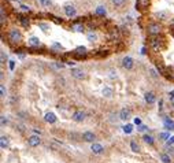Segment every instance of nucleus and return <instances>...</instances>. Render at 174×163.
Segmentation results:
<instances>
[{"label": "nucleus", "instance_id": "nucleus-1", "mask_svg": "<svg viewBox=\"0 0 174 163\" xmlns=\"http://www.w3.org/2000/svg\"><path fill=\"white\" fill-rule=\"evenodd\" d=\"M7 39H8L10 45H12V47H18V45H21V44H22V40H24L21 30L19 29H16V28H12V29L8 30Z\"/></svg>", "mask_w": 174, "mask_h": 163}, {"label": "nucleus", "instance_id": "nucleus-2", "mask_svg": "<svg viewBox=\"0 0 174 163\" xmlns=\"http://www.w3.org/2000/svg\"><path fill=\"white\" fill-rule=\"evenodd\" d=\"M150 47L152 48V51L159 54L165 48V39L160 36H155L150 39Z\"/></svg>", "mask_w": 174, "mask_h": 163}, {"label": "nucleus", "instance_id": "nucleus-3", "mask_svg": "<svg viewBox=\"0 0 174 163\" xmlns=\"http://www.w3.org/2000/svg\"><path fill=\"white\" fill-rule=\"evenodd\" d=\"M163 30V26L159 22H151L147 26V33L150 37H155V36H160V33Z\"/></svg>", "mask_w": 174, "mask_h": 163}, {"label": "nucleus", "instance_id": "nucleus-4", "mask_svg": "<svg viewBox=\"0 0 174 163\" xmlns=\"http://www.w3.org/2000/svg\"><path fill=\"white\" fill-rule=\"evenodd\" d=\"M151 4V0H136V8H137V11L140 12H144L148 10Z\"/></svg>", "mask_w": 174, "mask_h": 163}, {"label": "nucleus", "instance_id": "nucleus-5", "mask_svg": "<svg viewBox=\"0 0 174 163\" xmlns=\"http://www.w3.org/2000/svg\"><path fill=\"white\" fill-rule=\"evenodd\" d=\"M73 56H74L75 59H85L88 56V51L85 47H78L75 48V51L73 52Z\"/></svg>", "mask_w": 174, "mask_h": 163}, {"label": "nucleus", "instance_id": "nucleus-6", "mask_svg": "<svg viewBox=\"0 0 174 163\" xmlns=\"http://www.w3.org/2000/svg\"><path fill=\"white\" fill-rule=\"evenodd\" d=\"M70 29L73 32L82 33V32H85V25L82 24V21H74V22L70 24Z\"/></svg>", "mask_w": 174, "mask_h": 163}, {"label": "nucleus", "instance_id": "nucleus-7", "mask_svg": "<svg viewBox=\"0 0 174 163\" xmlns=\"http://www.w3.org/2000/svg\"><path fill=\"white\" fill-rule=\"evenodd\" d=\"M63 11H64V14H66L67 18H73V16L77 15V8H75L73 4H66L64 8H63Z\"/></svg>", "mask_w": 174, "mask_h": 163}, {"label": "nucleus", "instance_id": "nucleus-8", "mask_svg": "<svg viewBox=\"0 0 174 163\" xmlns=\"http://www.w3.org/2000/svg\"><path fill=\"white\" fill-rule=\"evenodd\" d=\"M121 63H122V67H123V69H126V70H130V69L135 66V60L132 59L130 56H125Z\"/></svg>", "mask_w": 174, "mask_h": 163}, {"label": "nucleus", "instance_id": "nucleus-9", "mask_svg": "<svg viewBox=\"0 0 174 163\" xmlns=\"http://www.w3.org/2000/svg\"><path fill=\"white\" fill-rule=\"evenodd\" d=\"M71 76L74 77V78H77V80H82V78H85V71L84 70H81V69H73L71 70Z\"/></svg>", "mask_w": 174, "mask_h": 163}, {"label": "nucleus", "instance_id": "nucleus-10", "mask_svg": "<svg viewBox=\"0 0 174 163\" xmlns=\"http://www.w3.org/2000/svg\"><path fill=\"white\" fill-rule=\"evenodd\" d=\"M71 118H73V121H75V122H82V121L85 119V112L78 110V111H75L74 114H73Z\"/></svg>", "mask_w": 174, "mask_h": 163}, {"label": "nucleus", "instance_id": "nucleus-11", "mask_svg": "<svg viewBox=\"0 0 174 163\" xmlns=\"http://www.w3.org/2000/svg\"><path fill=\"white\" fill-rule=\"evenodd\" d=\"M96 139V136L93 132H84L82 133V140L88 141V143H93V140Z\"/></svg>", "mask_w": 174, "mask_h": 163}, {"label": "nucleus", "instance_id": "nucleus-12", "mask_svg": "<svg viewBox=\"0 0 174 163\" xmlns=\"http://www.w3.org/2000/svg\"><path fill=\"white\" fill-rule=\"evenodd\" d=\"M40 143H41V140H40L39 136H30L28 139V144L30 147H37Z\"/></svg>", "mask_w": 174, "mask_h": 163}, {"label": "nucleus", "instance_id": "nucleus-13", "mask_svg": "<svg viewBox=\"0 0 174 163\" xmlns=\"http://www.w3.org/2000/svg\"><path fill=\"white\" fill-rule=\"evenodd\" d=\"M91 151L93 152V154H102V152L104 151V148H103V145L102 144H97V143H93L92 144V147H91Z\"/></svg>", "mask_w": 174, "mask_h": 163}, {"label": "nucleus", "instance_id": "nucleus-14", "mask_svg": "<svg viewBox=\"0 0 174 163\" xmlns=\"http://www.w3.org/2000/svg\"><path fill=\"white\" fill-rule=\"evenodd\" d=\"M144 99H145V102L148 104H154L155 102H156V97H155L154 92H147L145 96H144Z\"/></svg>", "mask_w": 174, "mask_h": 163}, {"label": "nucleus", "instance_id": "nucleus-15", "mask_svg": "<svg viewBox=\"0 0 174 163\" xmlns=\"http://www.w3.org/2000/svg\"><path fill=\"white\" fill-rule=\"evenodd\" d=\"M28 44L30 45V47H33V48L41 47V43H40V40L37 39V37H32V39H29V40H28Z\"/></svg>", "mask_w": 174, "mask_h": 163}, {"label": "nucleus", "instance_id": "nucleus-16", "mask_svg": "<svg viewBox=\"0 0 174 163\" xmlns=\"http://www.w3.org/2000/svg\"><path fill=\"white\" fill-rule=\"evenodd\" d=\"M44 119H45V122H48V123H55L56 122V115L54 114V112H47L45 117H44Z\"/></svg>", "mask_w": 174, "mask_h": 163}, {"label": "nucleus", "instance_id": "nucleus-17", "mask_svg": "<svg viewBox=\"0 0 174 163\" xmlns=\"http://www.w3.org/2000/svg\"><path fill=\"white\" fill-rule=\"evenodd\" d=\"M129 117H130V110H129V108H122L121 112H119V118L125 121V119H127Z\"/></svg>", "mask_w": 174, "mask_h": 163}, {"label": "nucleus", "instance_id": "nucleus-18", "mask_svg": "<svg viewBox=\"0 0 174 163\" xmlns=\"http://www.w3.org/2000/svg\"><path fill=\"white\" fill-rule=\"evenodd\" d=\"M155 18H156V19H160V21H165V19L169 18V12L167 11H159V12L155 14Z\"/></svg>", "mask_w": 174, "mask_h": 163}, {"label": "nucleus", "instance_id": "nucleus-19", "mask_svg": "<svg viewBox=\"0 0 174 163\" xmlns=\"http://www.w3.org/2000/svg\"><path fill=\"white\" fill-rule=\"evenodd\" d=\"M21 19H19V22H21V25L24 26V28H29V25H30V19H29L28 16H19Z\"/></svg>", "mask_w": 174, "mask_h": 163}, {"label": "nucleus", "instance_id": "nucleus-20", "mask_svg": "<svg viewBox=\"0 0 174 163\" xmlns=\"http://www.w3.org/2000/svg\"><path fill=\"white\" fill-rule=\"evenodd\" d=\"M0 22H1V28H4V25L7 24V16H4V7L0 10Z\"/></svg>", "mask_w": 174, "mask_h": 163}, {"label": "nucleus", "instance_id": "nucleus-21", "mask_svg": "<svg viewBox=\"0 0 174 163\" xmlns=\"http://www.w3.org/2000/svg\"><path fill=\"white\" fill-rule=\"evenodd\" d=\"M96 15H99V16H104L107 14V11H106V7H103V6H99V7L96 8Z\"/></svg>", "mask_w": 174, "mask_h": 163}, {"label": "nucleus", "instance_id": "nucleus-22", "mask_svg": "<svg viewBox=\"0 0 174 163\" xmlns=\"http://www.w3.org/2000/svg\"><path fill=\"white\" fill-rule=\"evenodd\" d=\"M165 127L169 129V130H174V121L166 118V119H165Z\"/></svg>", "mask_w": 174, "mask_h": 163}, {"label": "nucleus", "instance_id": "nucleus-23", "mask_svg": "<svg viewBox=\"0 0 174 163\" xmlns=\"http://www.w3.org/2000/svg\"><path fill=\"white\" fill-rule=\"evenodd\" d=\"M111 3H112V6H114V7L119 8V7H123V6H125L126 0H111Z\"/></svg>", "mask_w": 174, "mask_h": 163}, {"label": "nucleus", "instance_id": "nucleus-24", "mask_svg": "<svg viewBox=\"0 0 174 163\" xmlns=\"http://www.w3.org/2000/svg\"><path fill=\"white\" fill-rule=\"evenodd\" d=\"M142 140H144V143H147V144H150V145H154V137L152 136H148V134H144L142 136Z\"/></svg>", "mask_w": 174, "mask_h": 163}, {"label": "nucleus", "instance_id": "nucleus-25", "mask_svg": "<svg viewBox=\"0 0 174 163\" xmlns=\"http://www.w3.org/2000/svg\"><path fill=\"white\" fill-rule=\"evenodd\" d=\"M130 148H132V151H133V152H139L140 151L139 144L136 143L135 140H132V141H130Z\"/></svg>", "mask_w": 174, "mask_h": 163}, {"label": "nucleus", "instance_id": "nucleus-26", "mask_svg": "<svg viewBox=\"0 0 174 163\" xmlns=\"http://www.w3.org/2000/svg\"><path fill=\"white\" fill-rule=\"evenodd\" d=\"M87 37H88V40L91 41V43H93V41L97 40V34H96V33H93V32H89Z\"/></svg>", "mask_w": 174, "mask_h": 163}, {"label": "nucleus", "instance_id": "nucleus-27", "mask_svg": "<svg viewBox=\"0 0 174 163\" xmlns=\"http://www.w3.org/2000/svg\"><path fill=\"white\" fill-rule=\"evenodd\" d=\"M160 160H162L163 163H171L170 156L166 155V154H162V155H160Z\"/></svg>", "mask_w": 174, "mask_h": 163}, {"label": "nucleus", "instance_id": "nucleus-28", "mask_svg": "<svg viewBox=\"0 0 174 163\" xmlns=\"http://www.w3.org/2000/svg\"><path fill=\"white\" fill-rule=\"evenodd\" d=\"M7 147H8V139L3 136V137H1V148L4 149V148H7Z\"/></svg>", "mask_w": 174, "mask_h": 163}, {"label": "nucleus", "instance_id": "nucleus-29", "mask_svg": "<svg viewBox=\"0 0 174 163\" xmlns=\"http://www.w3.org/2000/svg\"><path fill=\"white\" fill-rule=\"evenodd\" d=\"M39 1H40L41 6H44V7H49L51 3H52V0H39Z\"/></svg>", "mask_w": 174, "mask_h": 163}, {"label": "nucleus", "instance_id": "nucleus-30", "mask_svg": "<svg viewBox=\"0 0 174 163\" xmlns=\"http://www.w3.org/2000/svg\"><path fill=\"white\" fill-rule=\"evenodd\" d=\"M52 49H56V51H63V47L60 45V44H58V43H54L52 44Z\"/></svg>", "mask_w": 174, "mask_h": 163}, {"label": "nucleus", "instance_id": "nucleus-31", "mask_svg": "<svg viewBox=\"0 0 174 163\" xmlns=\"http://www.w3.org/2000/svg\"><path fill=\"white\" fill-rule=\"evenodd\" d=\"M132 130H133V126H132V125H126V126H123V132H125L126 134L132 133Z\"/></svg>", "mask_w": 174, "mask_h": 163}, {"label": "nucleus", "instance_id": "nucleus-32", "mask_svg": "<svg viewBox=\"0 0 174 163\" xmlns=\"http://www.w3.org/2000/svg\"><path fill=\"white\" fill-rule=\"evenodd\" d=\"M103 95H104V96H107V97H110V96L112 95V91H111L110 88H106V89L103 91Z\"/></svg>", "mask_w": 174, "mask_h": 163}, {"label": "nucleus", "instance_id": "nucleus-33", "mask_svg": "<svg viewBox=\"0 0 174 163\" xmlns=\"http://www.w3.org/2000/svg\"><path fill=\"white\" fill-rule=\"evenodd\" d=\"M39 26H40V28H41V29H43L44 32H47L48 29H49V26H48L47 24H39Z\"/></svg>", "mask_w": 174, "mask_h": 163}, {"label": "nucleus", "instance_id": "nucleus-34", "mask_svg": "<svg viewBox=\"0 0 174 163\" xmlns=\"http://www.w3.org/2000/svg\"><path fill=\"white\" fill-rule=\"evenodd\" d=\"M0 89H1V97H4V96H6V89H4V85H1Z\"/></svg>", "mask_w": 174, "mask_h": 163}, {"label": "nucleus", "instance_id": "nucleus-35", "mask_svg": "<svg viewBox=\"0 0 174 163\" xmlns=\"http://www.w3.org/2000/svg\"><path fill=\"white\" fill-rule=\"evenodd\" d=\"M160 139H169V133H162V134H160Z\"/></svg>", "mask_w": 174, "mask_h": 163}, {"label": "nucleus", "instance_id": "nucleus-36", "mask_svg": "<svg viewBox=\"0 0 174 163\" xmlns=\"http://www.w3.org/2000/svg\"><path fill=\"white\" fill-rule=\"evenodd\" d=\"M14 67H15V62H14V60H11V62H10V69H11V70H14Z\"/></svg>", "mask_w": 174, "mask_h": 163}, {"label": "nucleus", "instance_id": "nucleus-37", "mask_svg": "<svg viewBox=\"0 0 174 163\" xmlns=\"http://www.w3.org/2000/svg\"><path fill=\"white\" fill-rule=\"evenodd\" d=\"M4 60H6V54L4 51H1V63H4Z\"/></svg>", "mask_w": 174, "mask_h": 163}, {"label": "nucleus", "instance_id": "nucleus-38", "mask_svg": "<svg viewBox=\"0 0 174 163\" xmlns=\"http://www.w3.org/2000/svg\"><path fill=\"white\" fill-rule=\"evenodd\" d=\"M135 123H136V125H140V123H141L140 118H135Z\"/></svg>", "mask_w": 174, "mask_h": 163}, {"label": "nucleus", "instance_id": "nucleus-39", "mask_svg": "<svg viewBox=\"0 0 174 163\" xmlns=\"http://www.w3.org/2000/svg\"><path fill=\"white\" fill-rule=\"evenodd\" d=\"M4 123H7V119H6V117H1V125H4Z\"/></svg>", "mask_w": 174, "mask_h": 163}, {"label": "nucleus", "instance_id": "nucleus-40", "mask_svg": "<svg viewBox=\"0 0 174 163\" xmlns=\"http://www.w3.org/2000/svg\"><path fill=\"white\" fill-rule=\"evenodd\" d=\"M174 143V137H171V139H169V141H167V144L170 145V144H173Z\"/></svg>", "mask_w": 174, "mask_h": 163}, {"label": "nucleus", "instance_id": "nucleus-41", "mask_svg": "<svg viewBox=\"0 0 174 163\" xmlns=\"http://www.w3.org/2000/svg\"><path fill=\"white\" fill-rule=\"evenodd\" d=\"M21 8H22L24 11H29V7H26V6H21Z\"/></svg>", "mask_w": 174, "mask_h": 163}, {"label": "nucleus", "instance_id": "nucleus-42", "mask_svg": "<svg viewBox=\"0 0 174 163\" xmlns=\"http://www.w3.org/2000/svg\"><path fill=\"white\" fill-rule=\"evenodd\" d=\"M151 74H152V76H154V77H156V76H158V74L155 73V70H151Z\"/></svg>", "mask_w": 174, "mask_h": 163}, {"label": "nucleus", "instance_id": "nucleus-43", "mask_svg": "<svg viewBox=\"0 0 174 163\" xmlns=\"http://www.w3.org/2000/svg\"><path fill=\"white\" fill-rule=\"evenodd\" d=\"M139 130H147V126H141V127L139 129Z\"/></svg>", "mask_w": 174, "mask_h": 163}, {"label": "nucleus", "instance_id": "nucleus-44", "mask_svg": "<svg viewBox=\"0 0 174 163\" xmlns=\"http://www.w3.org/2000/svg\"><path fill=\"white\" fill-rule=\"evenodd\" d=\"M173 96H174V91H171L170 92V97H173Z\"/></svg>", "mask_w": 174, "mask_h": 163}, {"label": "nucleus", "instance_id": "nucleus-45", "mask_svg": "<svg viewBox=\"0 0 174 163\" xmlns=\"http://www.w3.org/2000/svg\"><path fill=\"white\" fill-rule=\"evenodd\" d=\"M173 34H174V28H173Z\"/></svg>", "mask_w": 174, "mask_h": 163}]
</instances>
